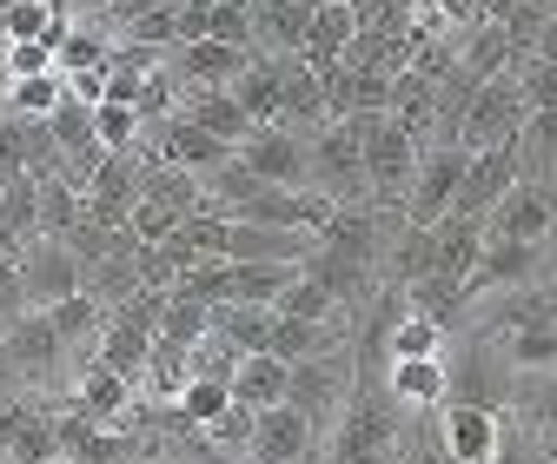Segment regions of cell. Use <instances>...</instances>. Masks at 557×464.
<instances>
[{
	"mask_svg": "<svg viewBox=\"0 0 557 464\" xmlns=\"http://www.w3.org/2000/svg\"><path fill=\"white\" fill-rule=\"evenodd\" d=\"M511 74L524 80V100H531V113H537V106H557V60L518 53V60H511Z\"/></svg>",
	"mask_w": 557,
	"mask_h": 464,
	"instance_id": "42",
	"label": "cell"
},
{
	"mask_svg": "<svg viewBox=\"0 0 557 464\" xmlns=\"http://www.w3.org/2000/svg\"><path fill=\"white\" fill-rule=\"evenodd\" d=\"M405 305L411 312H425V318H438L445 331L465 318V305H471V286L465 279H451V273H425V279H411L405 286Z\"/></svg>",
	"mask_w": 557,
	"mask_h": 464,
	"instance_id": "29",
	"label": "cell"
},
{
	"mask_svg": "<svg viewBox=\"0 0 557 464\" xmlns=\"http://www.w3.org/2000/svg\"><path fill=\"white\" fill-rule=\"evenodd\" d=\"M60 372H81V359L66 352V339L53 331L47 312H27L8 339H0V391H21V398H53Z\"/></svg>",
	"mask_w": 557,
	"mask_h": 464,
	"instance_id": "1",
	"label": "cell"
},
{
	"mask_svg": "<svg viewBox=\"0 0 557 464\" xmlns=\"http://www.w3.org/2000/svg\"><path fill=\"white\" fill-rule=\"evenodd\" d=\"M299 273H306V265H252V259H226V299H239V305H278V292H286ZM226 299H220V305H226Z\"/></svg>",
	"mask_w": 557,
	"mask_h": 464,
	"instance_id": "27",
	"label": "cell"
},
{
	"mask_svg": "<svg viewBox=\"0 0 557 464\" xmlns=\"http://www.w3.org/2000/svg\"><path fill=\"white\" fill-rule=\"evenodd\" d=\"M173 405H180V412L206 431V425H213V418L233 405V385H226V378H186V391L173 398Z\"/></svg>",
	"mask_w": 557,
	"mask_h": 464,
	"instance_id": "39",
	"label": "cell"
},
{
	"mask_svg": "<svg viewBox=\"0 0 557 464\" xmlns=\"http://www.w3.org/2000/svg\"><path fill=\"white\" fill-rule=\"evenodd\" d=\"M47 21H53V0H8V14H0L8 40H40Z\"/></svg>",
	"mask_w": 557,
	"mask_h": 464,
	"instance_id": "45",
	"label": "cell"
},
{
	"mask_svg": "<svg viewBox=\"0 0 557 464\" xmlns=\"http://www.w3.org/2000/svg\"><path fill=\"white\" fill-rule=\"evenodd\" d=\"M312 186L338 206H366L372 179H366V147H359V126L352 120H332L312 133Z\"/></svg>",
	"mask_w": 557,
	"mask_h": 464,
	"instance_id": "5",
	"label": "cell"
},
{
	"mask_svg": "<svg viewBox=\"0 0 557 464\" xmlns=\"http://www.w3.org/2000/svg\"><path fill=\"white\" fill-rule=\"evenodd\" d=\"M286 391H293V365L278 352H246L239 359V372H233V398H239V405L265 412V405H286Z\"/></svg>",
	"mask_w": 557,
	"mask_h": 464,
	"instance_id": "23",
	"label": "cell"
},
{
	"mask_svg": "<svg viewBox=\"0 0 557 464\" xmlns=\"http://www.w3.org/2000/svg\"><path fill=\"white\" fill-rule=\"evenodd\" d=\"M550 186L544 179H518L498 206H492V220H484V233L492 239H550Z\"/></svg>",
	"mask_w": 557,
	"mask_h": 464,
	"instance_id": "16",
	"label": "cell"
},
{
	"mask_svg": "<svg viewBox=\"0 0 557 464\" xmlns=\"http://www.w3.org/2000/svg\"><path fill=\"white\" fill-rule=\"evenodd\" d=\"M385 385L405 412H438L445 405V359H392Z\"/></svg>",
	"mask_w": 557,
	"mask_h": 464,
	"instance_id": "24",
	"label": "cell"
},
{
	"mask_svg": "<svg viewBox=\"0 0 557 464\" xmlns=\"http://www.w3.org/2000/svg\"><path fill=\"white\" fill-rule=\"evenodd\" d=\"M21 286H27V305L47 312V305H60V299L87 292V265H81V252L66 246V239L40 233V239L21 246Z\"/></svg>",
	"mask_w": 557,
	"mask_h": 464,
	"instance_id": "8",
	"label": "cell"
},
{
	"mask_svg": "<svg viewBox=\"0 0 557 464\" xmlns=\"http://www.w3.org/2000/svg\"><path fill=\"white\" fill-rule=\"evenodd\" d=\"M60 457V425H53V398L27 412V425L14 431V464H53Z\"/></svg>",
	"mask_w": 557,
	"mask_h": 464,
	"instance_id": "34",
	"label": "cell"
},
{
	"mask_svg": "<svg viewBox=\"0 0 557 464\" xmlns=\"http://www.w3.org/2000/svg\"><path fill=\"white\" fill-rule=\"evenodd\" d=\"M239 160L265 179V186H312V140L293 126H259L239 147Z\"/></svg>",
	"mask_w": 557,
	"mask_h": 464,
	"instance_id": "10",
	"label": "cell"
},
{
	"mask_svg": "<svg viewBox=\"0 0 557 464\" xmlns=\"http://www.w3.org/2000/svg\"><path fill=\"white\" fill-rule=\"evenodd\" d=\"M550 213H557V179H550ZM550 246H557V220H550Z\"/></svg>",
	"mask_w": 557,
	"mask_h": 464,
	"instance_id": "53",
	"label": "cell"
},
{
	"mask_svg": "<svg viewBox=\"0 0 557 464\" xmlns=\"http://www.w3.org/2000/svg\"><path fill=\"white\" fill-rule=\"evenodd\" d=\"M81 8L87 0H53V14H66V21H81Z\"/></svg>",
	"mask_w": 557,
	"mask_h": 464,
	"instance_id": "52",
	"label": "cell"
},
{
	"mask_svg": "<svg viewBox=\"0 0 557 464\" xmlns=\"http://www.w3.org/2000/svg\"><path fill=\"white\" fill-rule=\"evenodd\" d=\"M312 444H325V431H319L299 405H265V412H259V431H252L246 464H299Z\"/></svg>",
	"mask_w": 557,
	"mask_h": 464,
	"instance_id": "14",
	"label": "cell"
},
{
	"mask_svg": "<svg viewBox=\"0 0 557 464\" xmlns=\"http://www.w3.org/2000/svg\"><path fill=\"white\" fill-rule=\"evenodd\" d=\"M0 14H8V0H0Z\"/></svg>",
	"mask_w": 557,
	"mask_h": 464,
	"instance_id": "57",
	"label": "cell"
},
{
	"mask_svg": "<svg viewBox=\"0 0 557 464\" xmlns=\"http://www.w3.org/2000/svg\"><path fill=\"white\" fill-rule=\"evenodd\" d=\"M139 464H160V451H147V457H139Z\"/></svg>",
	"mask_w": 557,
	"mask_h": 464,
	"instance_id": "56",
	"label": "cell"
},
{
	"mask_svg": "<svg viewBox=\"0 0 557 464\" xmlns=\"http://www.w3.org/2000/svg\"><path fill=\"white\" fill-rule=\"evenodd\" d=\"M505 359L518 365V372H557V325H544V331H505Z\"/></svg>",
	"mask_w": 557,
	"mask_h": 464,
	"instance_id": "38",
	"label": "cell"
},
{
	"mask_svg": "<svg viewBox=\"0 0 557 464\" xmlns=\"http://www.w3.org/2000/svg\"><path fill=\"white\" fill-rule=\"evenodd\" d=\"M524 120H531L524 80H518V74H498V80H484V87L471 93V113H465V126H458V147H465V153L505 147V140H518V133H524Z\"/></svg>",
	"mask_w": 557,
	"mask_h": 464,
	"instance_id": "6",
	"label": "cell"
},
{
	"mask_svg": "<svg viewBox=\"0 0 557 464\" xmlns=\"http://www.w3.org/2000/svg\"><path fill=\"white\" fill-rule=\"evenodd\" d=\"M312 252H319V233H299V226H259V220H233V226H226V259L306 265Z\"/></svg>",
	"mask_w": 557,
	"mask_h": 464,
	"instance_id": "13",
	"label": "cell"
},
{
	"mask_svg": "<svg viewBox=\"0 0 557 464\" xmlns=\"http://www.w3.org/2000/svg\"><path fill=\"white\" fill-rule=\"evenodd\" d=\"M153 8H173V0H100V27H133L139 14H153Z\"/></svg>",
	"mask_w": 557,
	"mask_h": 464,
	"instance_id": "47",
	"label": "cell"
},
{
	"mask_svg": "<svg viewBox=\"0 0 557 464\" xmlns=\"http://www.w3.org/2000/svg\"><path fill=\"white\" fill-rule=\"evenodd\" d=\"M306 8H319V0H306Z\"/></svg>",
	"mask_w": 557,
	"mask_h": 464,
	"instance_id": "58",
	"label": "cell"
},
{
	"mask_svg": "<svg viewBox=\"0 0 557 464\" xmlns=\"http://www.w3.org/2000/svg\"><path fill=\"white\" fill-rule=\"evenodd\" d=\"M180 220L186 213H173V206H160V199H139V206H133V233H139V246H160V239H173L180 233Z\"/></svg>",
	"mask_w": 557,
	"mask_h": 464,
	"instance_id": "44",
	"label": "cell"
},
{
	"mask_svg": "<svg viewBox=\"0 0 557 464\" xmlns=\"http://www.w3.org/2000/svg\"><path fill=\"white\" fill-rule=\"evenodd\" d=\"M352 126H359V147H366V179H372V199H379V206H398V213H405L411 173H418V160H425L418 133H411V126H398L392 113H352Z\"/></svg>",
	"mask_w": 557,
	"mask_h": 464,
	"instance_id": "3",
	"label": "cell"
},
{
	"mask_svg": "<svg viewBox=\"0 0 557 464\" xmlns=\"http://www.w3.org/2000/svg\"><path fill=\"white\" fill-rule=\"evenodd\" d=\"M34 305H27V286H21V259H0V339L27 318Z\"/></svg>",
	"mask_w": 557,
	"mask_h": 464,
	"instance_id": "43",
	"label": "cell"
},
{
	"mask_svg": "<svg viewBox=\"0 0 557 464\" xmlns=\"http://www.w3.org/2000/svg\"><path fill=\"white\" fill-rule=\"evenodd\" d=\"M385 8H392V0H352V14H359V27H366V21H379Z\"/></svg>",
	"mask_w": 557,
	"mask_h": 464,
	"instance_id": "50",
	"label": "cell"
},
{
	"mask_svg": "<svg viewBox=\"0 0 557 464\" xmlns=\"http://www.w3.org/2000/svg\"><path fill=\"white\" fill-rule=\"evenodd\" d=\"M352 385H359V352H352V339H345L338 352H319V359L293 365V391H286V405H299L319 431H332V425H338V412H345V398H352Z\"/></svg>",
	"mask_w": 557,
	"mask_h": 464,
	"instance_id": "4",
	"label": "cell"
},
{
	"mask_svg": "<svg viewBox=\"0 0 557 464\" xmlns=\"http://www.w3.org/2000/svg\"><path fill=\"white\" fill-rule=\"evenodd\" d=\"M537 444H544V457L557 464V425H544V431H537Z\"/></svg>",
	"mask_w": 557,
	"mask_h": 464,
	"instance_id": "51",
	"label": "cell"
},
{
	"mask_svg": "<svg viewBox=\"0 0 557 464\" xmlns=\"http://www.w3.org/2000/svg\"><path fill=\"white\" fill-rule=\"evenodd\" d=\"M53 66H60V60H53L47 40H14V53H8V74H14V80H27V74H53Z\"/></svg>",
	"mask_w": 557,
	"mask_h": 464,
	"instance_id": "46",
	"label": "cell"
},
{
	"mask_svg": "<svg viewBox=\"0 0 557 464\" xmlns=\"http://www.w3.org/2000/svg\"><path fill=\"white\" fill-rule=\"evenodd\" d=\"M180 113H193L206 133H220V140H233V147H246L252 133H259V120L233 100V87H206V93H186L180 100Z\"/></svg>",
	"mask_w": 557,
	"mask_h": 464,
	"instance_id": "26",
	"label": "cell"
},
{
	"mask_svg": "<svg viewBox=\"0 0 557 464\" xmlns=\"http://www.w3.org/2000/svg\"><path fill=\"white\" fill-rule=\"evenodd\" d=\"M385 113L418 133V147H438V80H432V74L405 66V74L392 80V106H385Z\"/></svg>",
	"mask_w": 557,
	"mask_h": 464,
	"instance_id": "19",
	"label": "cell"
},
{
	"mask_svg": "<svg viewBox=\"0 0 557 464\" xmlns=\"http://www.w3.org/2000/svg\"><path fill=\"white\" fill-rule=\"evenodd\" d=\"M286 60L293 53H252L239 66V80H233V100L259 120V126H278L286 120Z\"/></svg>",
	"mask_w": 557,
	"mask_h": 464,
	"instance_id": "17",
	"label": "cell"
},
{
	"mask_svg": "<svg viewBox=\"0 0 557 464\" xmlns=\"http://www.w3.org/2000/svg\"><path fill=\"white\" fill-rule=\"evenodd\" d=\"M352 34H359L352 0H319V8H312V34H306V66H312V74L338 66L345 47H352Z\"/></svg>",
	"mask_w": 557,
	"mask_h": 464,
	"instance_id": "21",
	"label": "cell"
},
{
	"mask_svg": "<svg viewBox=\"0 0 557 464\" xmlns=\"http://www.w3.org/2000/svg\"><path fill=\"white\" fill-rule=\"evenodd\" d=\"M345 339H352L345 318H286V312H278V325H272V352L286 359V365H306L319 352H338Z\"/></svg>",
	"mask_w": 557,
	"mask_h": 464,
	"instance_id": "20",
	"label": "cell"
},
{
	"mask_svg": "<svg viewBox=\"0 0 557 464\" xmlns=\"http://www.w3.org/2000/svg\"><path fill=\"white\" fill-rule=\"evenodd\" d=\"M47 318H53V331H60V339H66V352H74V359L87 365L113 312H107V305H100L94 292H74V299H60V305H47Z\"/></svg>",
	"mask_w": 557,
	"mask_h": 464,
	"instance_id": "25",
	"label": "cell"
},
{
	"mask_svg": "<svg viewBox=\"0 0 557 464\" xmlns=\"http://www.w3.org/2000/svg\"><path fill=\"white\" fill-rule=\"evenodd\" d=\"M557 265L550 239H484V259L471 265V305L492 292H524Z\"/></svg>",
	"mask_w": 557,
	"mask_h": 464,
	"instance_id": "7",
	"label": "cell"
},
{
	"mask_svg": "<svg viewBox=\"0 0 557 464\" xmlns=\"http://www.w3.org/2000/svg\"><path fill=\"white\" fill-rule=\"evenodd\" d=\"M0 100H8L14 113H27V120H47V113L66 100V74L53 66V74H27V80H8V93H0Z\"/></svg>",
	"mask_w": 557,
	"mask_h": 464,
	"instance_id": "36",
	"label": "cell"
},
{
	"mask_svg": "<svg viewBox=\"0 0 557 464\" xmlns=\"http://www.w3.org/2000/svg\"><path fill=\"white\" fill-rule=\"evenodd\" d=\"M107 80H113V66H87V74H66V93L87 106H107Z\"/></svg>",
	"mask_w": 557,
	"mask_h": 464,
	"instance_id": "48",
	"label": "cell"
},
{
	"mask_svg": "<svg viewBox=\"0 0 557 464\" xmlns=\"http://www.w3.org/2000/svg\"><path fill=\"white\" fill-rule=\"evenodd\" d=\"M458 60H465V74H471V80L484 87V80L511 74L518 47H511V34H505L498 21H471V27H458Z\"/></svg>",
	"mask_w": 557,
	"mask_h": 464,
	"instance_id": "22",
	"label": "cell"
},
{
	"mask_svg": "<svg viewBox=\"0 0 557 464\" xmlns=\"http://www.w3.org/2000/svg\"><path fill=\"white\" fill-rule=\"evenodd\" d=\"M299 464H325V444H312V451H306V457H299Z\"/></svg>",
	"mask_w": 557,
	"mask_h": 464,
	"instance_id": "55",
	"label": "cell"
},
{
	"mask_svg": "<svg viewBox=\"0 0 557 464\" xmlns=\"http://www.w3.org/2000/svg\"><path fill=\"white\" fill-rule=\"evenodd\" d=\"M524 179V166H518V140H505V147H484V153H471V166H465V186H458V199H451V213H471V220H492V206Z\"/></svg>",
	"mask_w": 557,
	"mask_h": 464,
	"instance_id": "11",
	"label": "cell"
},
{
	"mask_svg": "<svg viewBox=\"0 0 557 464\" xmlns=\"http://www.w3.org/2000/svg\"><path fill=\"white\" fill-rule=\"evenodd\" d=\"M511 418H524L531 431L557 425V372H518V398H511Z\"/></svg>",
	"mask_w": 557,
	"mask_h": 464,
	"instance_id": "35",
	"label": "cell"
},
{
	"mask_svg": "<svg viewBox=\"0 0 557 464\" xmlns=\"http://www.w3.org/2000/svg\"><path fill=\"white\" fill-rule=\"evenodd\" d=\"M445 339L451 331L438 325V318H425V312H398V325H392V339H385V359H445Z\"/></svg>",
	"mask_w": 557,
	"mask_h": 464,
	"instance_id": "31",
	"label": "cell"
},
{
	"mask_svg": "<svg viewBox=\"0 0 557 464\" xmlns=\"http://www.w3.org/2000/svg\"><path fill=\"white\" fill-rule=\"evenodd\" d=\"M252 431H259V412L233 398V405H226L213 425H206V451H220L226 464H246V451H252Z\"/></svg>",
	"mask_w": 557,
	"mask_h": 464,
	"instance_id": "32",
	"label": "cell"
},
{
	"mask_svg": "<svg viewBox=\"0 0 557 464\" xmlns=\"http://www.w3.org/2000/svg\"><path fill=\"white\" fill-rule=\"evenodd\" d=\"M160 331H166V339H180V346H199L206 331H213V305H206V299H180V292H173V305H166Z\"/></svg>",
	"mask_w": 557,
	"mask_h": 464,
	"instance_id": "40",
	"label": "cell"
},
{
	"mask_svg": "<svg viewBox=\"0 0 557 464\" xmlns=\"http://www.w3.org/2000/svg\"><path fill=\"white\" fill-rule=\"evenodd\" d=\"M81 220H87V192L74 179H40V233L66 239Z\"/></svg>",
	"mask_w": 557,
	"mask_h": 464,
	"instance_id": "33",
	"label": "cell"
},
{
	"mask_svg": "<svg viewBox=\"0 0 557 464\" xmlns=\"http://www.w3.org/2000/svg\"><path fill=\"white\" fill-rule=\"evenodd\" d=\"M272 325H278L272 305H239V299L213 305V331L226 346H239V352H272Z\"/></svg>",
	"mask_w": 557,
	"mask_h": 464,
	"instance_id": "28",
	"label": "cell"
},
{
	"mask_svg": "<svg viewBox=\"0 0 557 464\" xmlns=\"http://www.w3.org/2000/svg\"><path fill=\"white\" fill-rule=\"evenodd\" d=\"M252 60V47H226V40H186L166 53V74L180 93H206V87H233L239 66Z\"/></svg>",
	"mask_w": 557,
	"mask_h": 464,
	"instance_id": "12",
	"label": "cell"
},
{
	"mask_svg": "<svg viewBox=\"0 0 557 464\" xmlns=\"http://www.w3.org/2000/svg\"><path fill=\"white\" fill-rule=\"evenodd\" d=\"M465 166H471L465 147H425V160L411 173V192H405V226H438L465 186Z\"/></svg>",
	"mask_w": 557,
	"mask_h": 464,
	"instance_id": "9",
	"label": "cell"
},
{
	"mask_svg": "<svg viewBox=\"0 0 557 464\" xmlns=\"http://www.w3.org/2000/svg\"><path fill=\"white\" fill-rule=\"evenodd\" d=\"M8 53H14V40H8V27H0V66H8Z\"/></svg>",
	"mask_w": 557,
	"mask_h": 464,
	"instance_id": "54",
	"label": "cell"
},
{
	"mask_svg": "<svg viewBox=\"0 0 557 464\" xmlns=\"http://www.w3.org/2000/svg\"><path fill=\"white\" fill-rule=\"evenodd\" d=\"M27 173V113H14L0 100V186Z\"/></svg>",
	"mask_w": 557,
	"mask_h": 464,
	"instance_id": "41",
	"label": "cell"
},
{
	"mask_svg": "<svg viewBox=\"0 0 557 464\" xmlns=\"http://www.w3.org/2000/svg\"><path fill=\"white\" fill-rule=\"evenodd\" d=\"M272 312H286V318H345V305H338L312 273H299L286 292H278V305H272Z\"/></svg>",
	"mask_w": 557,
	"mask_h": 464,
	"instance_id": "37",
	"label": "cell"
},
{
	"mask_svg": "<svg viewBox=\"0 0 557 464\" xmlns=\"http://www.w3.org/2000/svg\"><path fill=\"white\" fill-rule=\"evenodd\" d=\"M518 166H524V179H557V106H537L531 120H524V133H518Z\"/></svg>",
	"mask_w": 557,
	"mask_h": 464,
	"instance_id": "30",
	"label": "cell"
},
{
	"mask_svg": "<svg viewBox=\"0 0 557 464\" xmlns=\"http://www.w3.org/2000/svg\"><path fill=\"white\" fill-rule=\"evenodd\" d=\"M312 8L306 0H252V53H306Z\"/></svg>",
	"mask_w": 557,
	"mask_h": 464,
	"instance_id": "18",
	"label": "cell"
},
{
	"mask_svg": "<svg viewBox=\"0 0 557 464\" xmlns=\"http://www.w3.org/2000/svg\"><path fill=\"white\" fill-rule=\"evenodd\" d=\"M531 53H537V60H557V14L544 21V34H537V47H531Z\"/></svg>",
	"mask_w": 557,
	"mask_h": 464,
	"instance_id": "49",
	"label": "cell"
},
{
	"mask_svg": "<svg viewBox=\"0 0 557 464\" xmlns=\"http://www.w3.org/2000/svg\"><path fill=\"white\" fill-rule=\"evenodd\" d=\"M498 431L505 412H484V405H438V438L458 464H492L498 457Z\"/></svg>",
	"mask_w": 557,
	"mask_h": 464,
	"instance_id": "15",
	"label": "cell"
},
{
	"mask_svg": "<svg viewBox=\"0 0 557 464\" xmlns=\"http://www.w3.org/2000/svg\"><path fill=\"white\" fill-rule=\"evenodd\" d=\"M511 398H518V365L505 359V346L492 331H478L465 352H451V339H445V405L511 412Z\"/></svg>",
	"mask_w": 557,
	"mask_h": 464,
	"instance_id": "2",
	"label": "cell"
}]
</instances>
